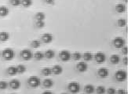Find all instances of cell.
I'll use <instances>...</instances> for the list:
<instances>
[{
    "instance_id": "cell-1",
    "label": "cell",
    "mask_w": 128,
    "mask_h": 94,
    "mask_svg": "<svg viewBox=\"0 0 128 94\" xmlns=\"http://www.w3.org/2000/svg\"><path fill=\"white\" fill-rule=\"evenodd\" d=\"M2 57L5 60H13L15 57V53L14 51V49L10 48H6L5 49L2 53Z\"/></svg>"
},
{
    "instance_id": "cell-2",
    "label": "cell",
    "mask_w": 128,
    "mask_h": 94,
    "mask_svg": "<svg viewBox=\"0 0 128 94\" xmlns=\"http://www.w3.org/2000/svg\"><path fill=\"white\" fill-rule=\"evenodd\" d=\"M28 85L32 88H37L40 86L41 80L38 77H37L36 75H33V76H31L28 79Z\"/></svg>"
},
{
    "instance_id": "cell-3",
    "label": "cell",
    "mask_w": 128,
    "mask_h": 94,
    "mask_svg": "<svg viewBox=\"0 0 128 94\" xmlns=\"http://www.w3.org/2000/svg\"><path fill=\"white\" fill-rule=\"evenodd\" d=\"M68 90L72 93H78L80 91V85L77 82H72L68 84Z\"/></svg>"
},
{
    "instance_id": "cell-4",
    "label": "cell",
    "mask_w": 128,
    "mask_h": 94,
    "mask_svg": "<svg viewBox=\"0 0 128 94\" xmlns=\"http://www.w3.org/2000/svg\"><path fill=\"white\" fill-rule=\"evenodd\" d=\"M115 77L118 82H124L127 78V73L124 70H120L116 72Z\"/></svg>"
},
{
    "instance_id": "cell-5",
    "label": "cell",
    "mask_w": 128,
    "mask_h": 94,
    "mask_svg": "<svg viewBox=\"0 0 128 94\" xmlns=\"http://www.w3.org/2000/svg\"><path fill=\"white\" fill-rule=\"evenodd\" d=\"M113 45L116 48H123L125 46V40L122 37H116L113 39Z\"/></svg>"
},
{
    "instance_id": "cell-6",
    "label": "cell",
    "mask_w": 128,
    "mask_h": 94,
    "mask_svg": "<svg viewBox=\"0 0 128 94\" xmlns=\"http://www.w3.org/2000/svg\"><path fill=\"white\" fill-rule=\"evenodd\" d=\"M20 56L24 60H29L33 57V53L30 49H23V50L20 52Z\"/></svg>"
},
{
    "instance_id": "cell-7",
    "label": "cell",
    "mask_w": 128,
    "mask_h": 94,
    "mask_svg": "<svg viewBox=\"0 0 128 94\" xmlns=\"http://www.w3.org/2000/svg\"><path fill=\"white\" fill-rule=\"evenodd\" d=\"M59 57H60V60H62V61L66 62V61H68V60H70V59L72 57V55H71V53L68 50H62V51L60 52Z\"/></svg>"
},
{
    "instance_id": "cell-8",
    "label": "cell",
    "mask_w": 128,
    "mask_h": 94,
    "mask_svg": "<svg viewBox=\"0 0 128 94\" xmlns=\"http://www.w3.org/2000/svg\"><path fill=\"white\" fill-rule=\"evenodd\" d=\"M94 59H95L96 62L98 64H102L106 60V56L105 54L102 52H98L95 55H94Z\"/></svg>"
},
{
    "instance_id": "cell-9",
    "label": "cell",
    "mask_w": 128,
    "mask_h": 94,
    "mask_svg": "<svg viewBox=\"0 0 128 94\" xmlns=\"http://www.w3.org/2000/svg\"><path fill=\"white\" fill-rule=\"evenodd\" d=\"M53 39H54V37L50 33H45V34H43L42 36V40L43 41L44 43H46V44L52 42Z\"/></svg>"
},
{
    "instance_id": "cell-10",
    "label": "cell",
    "mask_w": 128,
    "mask_h": 94,
    "mask_svg": "<svg viewBox=\"0 0 128 94\" xmlns=\"http://www.w3.org/2000/svg\"><path fill=\"white\" fill-rule=\"evenodd\" d=\"M76 67L78 71H80V72H85L88 69V65L85 61H81L80 63H78Z\"/></svg>"
},
{
    "instance_id": "cell-11",
    "label": "cell",
    "mask_w": 128,
    "mask_h": 94,
    "mask_svg": "<svg viewBox=\"0 0 128 94\" xmlns=\"http://www.w3.org/2000/svg\"><path fill=\"white\" fill-rule=\"evenodd\" d=\"M10 86L12 88L13 90H18L20 88V86H21V83L20 82L18 79H14L12 80L10 82Z\"/></svg>"
},
{
    "instance_id": "cell-12",
    "label": "cell",
    "mask_w": 128,
    "mask_h": 94,
    "mask_svg": "<svg viewBox=\"0 0 128 94\" xmlns=\"http://www.w3.org/2000/svg\"><path fill=\"white\" fill-rule=\"evenodd\" d=\"M98 75L100 77H102V78H106V77H108L109 75V71L107 68H102L98 70Z\"/></svg>"
},
{
    "instance_id": "cell-13",
    "label": "cell",
    "mask_w": 128,
    "mask_h": 94,
    "mask_svg": "<svg viewBox=\"0 0 128 94\" xmlns=\"http://www.w3.org/2000/svg\"><path fill=\"white\" fill-rule=\"evenodd\" d=\"M116 12L119 13H123L126 12V6L123 3H118L116 5Z\"/></svg>"
},
{
    "instance_id": "cell-14",
    "label": "cell",
    "mask_w": 128,
    "mask_h": 94,
    "mask_svg": "<svg viewBox=\"0 0 128 94\" xmlns=\"http://www.w3.org/2000/svg\"><path fill=\"white\" fill-rule=\"evenodd\" d=\"M52 70V73H54L56 75H59L63 72V68L60 65H54Z\"/></svg>"
},
{
    "instance_id": "cell-15",
    "label": "cell",
    "mask_w": 128,
    "mask_h": 94,
    "mask_svg": "<svg viewBox=\"0 0 128 94\" xmlns=\"http://www.w3.org/2000/svg\"><path fill=\"white\" fill-rule=\"evenodd\" d=\"M9 13H10V9H8V7L5 6V5L0 6V16L5 17V16H7Z\"/></svg>"
},
{
    "instance_id": "cell-16",
    "label": "cell",
    "mask_w": 128,
    "mask_h": 94,
    "mask_svg": "<svg viewBox=\"0 0 128 94\" xmlns=\"http://www.w3.org/2000/svg\"><path fill=\"white\" fill-rule=\"evenodd\" d=\"M110 62L113 64H118L120 62V57L119 55L113 54L110 57Z\"/></svg>"
},
{
    "instance_id": "cell-17",
    "label": "cell",
    "mask_w": 128,
    "mask_h": 94,
    "mask_svg": "<svg viewBox=\"0 0 128 94\" xmlns=\"http://www.w3.org/2000/svg\"><path fill=\"white\" fill-rule=\"evenodd\" d=\"M10 39V34L6 31L0 32V40L2 42H6Z\"/></svg>"
},
{
    "instance_id": "cell-18",
    "label": "cell",
    "mask_w": 128,
    "mask_h": 94,
    "mask_svg": "<svg viewBox=\"0 0 128 94\" xmlns=\"http://www.w3.org/2000/svg\"><path fill=\"white\" fill-rule=\"evenodd\" d=\"M84 90L87 94H92L94 93V92L95 91V88L94 86L91 84H88L84 87Z\"/></svg>"
},
{
    "instance_id": "cell-19",
    "label": "cell",
    "mask_w": 128,
    "mask_h": 94,
    "mask_svg": "<svg viewBox=\"0 0 128 94\" xmlns=\"http://www.w3.org/2000/svg\"><path fill=\"white\" fill-rule=\"evenodd\" d=\"M7 73L9 75L14 76L18 74V69H16V67H14V66H11V67L7 68Z\"/></svg>"
},
{
    "instance_id": "cell-20",
    "label": "cell",
    "mask_w": 128,
    "mask_h": 94,
    "mask_svg": "<svg viewBox=\"0 0 128 94\" xmlns=\"http://www.w3.org/2000/svg\"><path fill=\"white\" fill-rule=\"evenodd\" d=\"M43 86L47 89H50L54 86V81L50 79H46L43 81Z\"/></svg>"
},
{
    "instance_id": "cell-21",
    "label": "cell",
    "mask_w": 128,
    "mask_h": 94,
    "mask_svg": "<svg viewBox=\"0 0 128 94\" xmlns=\"http://www.w3.org/2000/svg\"><path fill=\"white\" fill-rule=\"evenodd\" d=\"M44 55L47 59H52L55 57V52L53 50V49H48L45 53H44Z\"/></svg>"
},
{
    "instance_id": "cell-22",
    "label": "cell",
    "mask_w": 128,
    "mask_h": 94,
    "mask_svg": "<svg viewBox=\"0 0 128 94\" xmlns=\"http://www.w3.org/2000/svg\"><path fill=\"white\" fill-rule=\"evenodd\" d=\"M94 58L93 54L90 52H86L83 54V59H84L86 61H90Z\"/></svg>"
},
{
    "instance_id": "cell-23",
    "label": "cell",
    "mask_w": 128,
    "mask_h": 94,
    "mask_svg": "<svg viewBox=\"0 0 128 94\" xmlns=\"http://www.w3.org/2000/svg\"><path fill=\"white\" fill-rule=\"evenodd\" d=\"M34 57L37 60H42L44 57H45V55H44V53L42 52H41V51H37L35 53Z\"/></svg>"
},
{
    "instance_id": "cell-24",
    "label": "cell",
    "mask_w": 128,
    "mask_h": 94,
    "mask_svg": "<svg viewBox=\"0 0 128 94\" xmlns=\"http://www.w3.org/2000/svg\"><path fill=\"white\" fill-rule=\"evenodd\" d=\"M42 73L43 75H45V76H50V75H52V70L50 68H44L42 70Z\"/></svg>"
},
{
    "instance_id": "cell-25",
    "label": "cell",
    "mask_w": 128,
    "mask_h": 94,
    "mask_svg": "<svg viewBox=\"0 0 128 94\" xmlns=\"http://www.w3.org/2000/svg\"><path fill=\"white\" fill-rule=\"evenodd\" d=\"M36 18L37 20H44L46 18V15L42 12H38L36 15Z\"/></svg>"
},
{
    "instance_id": "cell-26",
    "label": "cell",
    "mask_w": 128,
    "mask_h": 94,
    "mask_svg": "<svg viewBox=\"0 0 128 94\" xmlns=\"http://www.w3.org/2000/svg\"><path fill=\"white\" fill-rule=\"evenodd\" d=\"M16 69H18V74H24L25 71H26V70H27L25 66L24 65H22V64L18 65V67H16Z\"/></svg>"
},
{
    "instance_id": "cell-27",
    "label": "cell",
    "mask_w": 128,
    "mask_h": 94,
    "mask_svg": "<svg viewBox=\"0 0 128 94\" xmlns=\"http://www.w3.org/2000/svg\"><path fill=\"white\" fill-rule=\"evenodd\" d=\"M32 0H21V5L24 7H29L32 5Z\"/></svg>"
},
{
    "instance_id": "cell-28",
    "label": "cell",
    "mask_w": 128,
    "mask_h": 94,
    "mask_svg": "<svg viewBox=\"0 0 128 94\" xmlns=\"http://www.w3.org/2000/svg\"><path fill=\"white\" fill-rule=\"evenodd\" d=\"M96 92L98 94H104L106 93V89L102 86H98L97 89H96Z\"/></svg>"
},
{
    "instance_id": "cell-29",
    "label": "cell",
    "mask_w": 128,
    "mask_h": 94,
    "mask_svg": "<svg viewBox=\"0 0 128 94\" xmlns=\"http://www.w3.org/2000/svg\"><path fill=\"white\" fill-rule=\"evenodd\" d=\"M40 46H41V42L40 40L36 39L32 42V46L33 48H38V47H40Z\"/></svg>"
},
{
    "instance_id": "cell-30",
    "label": "cell",
    "mask_w": 128,
    "mask_h": 94,
    "mask_svg": "<svg viewBox=\"0 0 128 94\" xmlns=\"http://www.w3.org/2000/svg\"><path fill=\"white\" fill-rule=\"evenodd\" d=\"M9 86V83L6 81H1L0 82V89L1 90H6Z\"/></svg>"
},
{
    "instance_id": "cell-31",
    "label": "cell",
    "mask_w": 128,
    "mask_h": 94,
    "mask_svg": "<svg viewBox=\"0 0 128 94\" xmlns=\"http://www.w3.org/2000/svg\"><path fill=\"white\" fill-rule=\"evenodd\" d=\"M10 2L14 6H19L21 5V0H10Z\"/></svg>"
},
{
    "instance_id": "cell-32",
    "label": "cell",
    "mask_w": 128,
    "mask_h": 94,
    "mask_svg": "<svg viewBox=\"0 0 128 94\" xmlns=\"http://www.w3.org/2000/svg\"><path fill=\"white\" fill-rule=\"evenodd\" d=\"M117 22H118V25L120 27L126 26V20H125V19H119Z\"/></svg>"
},
{
    "instance_id": "cell-33",
    "label": "cell",
    "mask_w": 128,
    "mask_h": 94,
    "mask_svg": "<svg viewBox=\"0 0 128 94\" xmlns=\"http://www.w3.org/2000/svg\"><path fill=\"white\" fill-rule=\"evenodd\" d=\"M72 57H73V59L75 60H80L82 58V55L80 52H76L73 53V56Z\"/></svg>"
},
{
    "instance_id": "cell-34",
    "label": "cell",
    "mask_w": 128,
    "mask_h": 94,
    "mask_svg": "<svg viewBox=\"0 0 128 94\" xmlns=\"http://www.w3.org/2000/svg\"><path fill=\"white\" fill-rule=\"evenodd\" d=\"M36 26L38 27V28H42V27L45 26V22H44V20H37Z\"/></svg>"
},
{
    "instance_id": "cell-35",
    "label": "cell",
    "mask_w": 128,
    "mask_h": 94,
    "mask_svg": "<svg viewBox=\"0 0 128 94\" xmlns=\"http://www.w3.org/2000/svg\"><path fill=\"white\" fill-rule=\"evenodd\" d=\"M107 93H108V94H116V90L115 88L110 87L107 90Z\"/></svg>"
},
{
    "instance_id": "cell-36",
    "label": "cell",
    "mask_w": 128,
    "mask_h": 94,
    "mask_svg": "<svg viewBox=\"0 0 128 94\" xmlns=\"http://www.w3.org/2000/svg\"><path fill=\"white\" fill-rule=\"evenodd\" d=\"M117 94H127L126 91L124 90H119V91H116Z\"/></svg>"
},
{
    "instance_id": "cell-37",
    "label": "cell",
    "mask_w": 128,
    "mask_h": 94,
    "mask_svg": "<svg viewBox=\"0 0 128 94\" xmlns=\"http://www.w3.org/2000/svg\"><path fill=\"white\" fill-rule=\"evenodd\" d=\"M127 52H128V49H127V47H126V46H124V47H123V53H124V55H126V54H127Z\"/></svg>"
},
{
    "instance_id": "cell-38",
    "label": "cell",
    "mask_w": 128,
    "mask_h": 94,
    "mask_svg": "<svg viewBox=\"0 0 128 94\" xmlns=\"http://www.w3.org/2000/svg\"><path fill=\"white\" fill-rule=\"evenodd\" d=\"M54 1L55 0H45V2L47 3V4H54Z\"/></svg>"
},
{
    "instance_id": "cell-39",
    "label": "cell",
    "mask_w": 128,
    "mask_h": 94,
    "mask_svg": "<svg viewBox=\"0 0 128 94\" xmlns=\"http://www.w3.org/2000/svg\"><path fill=\"white\" fill-rule=\"evenodd\" d=\"M123 60H124V64L125 65H127V57H125Z\"/></svg>"
},
{
    "instance_id": "cell-40",
    "label": "cell",
    "mask_w": 128,
    "mask_h": 94,
    "mask_svg": "<svg viewBox=\"0 0 128 94\" xmlns=\"http://www.w3.org/2000/svg\"><path fill=\"white\" fill-rule=\"evenodd\" d=\"M42 94H54V93L50 91H45V92H43Z\"/></svg>"
},
{
    "instance_id": "cell-41",
    "label": "cell",
    "mask_w": 128,
    "mask_h": 94,
    "mask_svg": "<svg viewBox=\"0 0 128 94\" xmlns=\"http://www.w3.org/2000/svg\"><path fill=\"white\" fill-rule=\"evenodd\" d=\"M60 94H68V93H60Z\"/></svg>"
},
{
    "instance_id": "cell-42",
    "label": "cell",
    "mask_w": 128,
    "mask_h": 94,
    "mask_svg": "<svg viewBox=\"0 0 128 94\" xmlns=\"http://www.w3.org/2000/svg\"><path fill=\"white\" fill-rule=\"evenodd\" d=\"M124 1H125L126 2H127V0H124Z\"/></svg>"
},
{
    "instance_id": "cell-43",
    "label": "cell",
    "mask_w": 128,
    "mask_h": 94,
    "mask_svg": "<svg viewBox=\"0 0 128 94\" xmlns=\"http://www.w3.org/2000/svg\"><path fill=\"white\" fill-rule=\"evenodd\" d=\"M11 94H15V93H11Z\"/></svg>"
}]
</instances>
